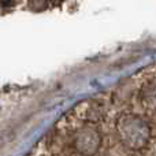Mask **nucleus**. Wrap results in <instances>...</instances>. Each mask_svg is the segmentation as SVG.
I'll return each instance as SVG.
<instances>
[{
    "label": "nucleus",
    "mask_w": 156,
    "mask_h": 156,
    "mask_svg": "<svg viewBox=\"0 0 156 156\" xmlns=\"http://www.w3.org/2000/svg\"><path fill=\"white\" fill-rule=\"evenodd\" d=\"M103 137L96 125L86 122L73 133V148L81 156H94L99 152Z\"/></svg>",
    "instance_id": "nucleus-2"
},
{
    "label": "nucleus",
    "mask_w": 156,
    "mask_h": 156,
    "mask_svg": "<svg viewBox=\"0 0 156 156\" xmlns=\"http://www.w3.org/2000/svg\"><path fill=\"white\" fill-rule=\"evenodd\" d=\"M115 127L121 143L132 151L144 149L151 140V126L137 114L126 112L119 115Z\"/></svg>",
    "instance_id": "nucleus-1"
},
{
    "label": "nucleus",
    "mask_w": 156,
    "mask_h": 156,
    "mask_svg": "<svg viewBox=\"0 0 156 156\" xmlns=\"http://www.w3.org/2000/svg\"><path fill=\"white\" fill-rule=\"evenodd\" d=\"M140 101L147 110L156 111V80H151L141 88Z\"/></svg>",
    "instance_id": "nucleus-3"
}]
</instances>
